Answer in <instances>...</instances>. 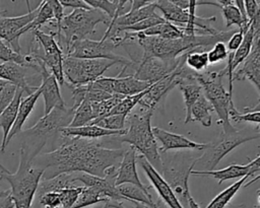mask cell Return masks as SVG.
Returning a JSON list of instances; mask_svg holds the SVG:
<instances>
[{
	"instance_id": "cell-1",
	"label": "cell",
	"mask_w": 260,
	"mask_h": 208,
	"mask_svg": "<svg viewBox=\"0 0 260 208\" xmlns=\"http://www.w3.org/2000/svg\"><path fill=\"white\" fill-rule=\"evenodd\" d=\"M124 151L121 148H106L89 139L60 135L59 146L36 156L32 165L44 170L41 180L63 172H83L105 178L116 172Z\"/></svg>"
},
{
	"instance_id": "cell-2",
	"label": "cell",
	"mask_w": 260,
	"mask_h": 208,
	"mask_svg": "<svg viewBox=\"0 0 260 208\" xmlns=\"http://www.w3.org/2000/svg\"><path fill=\"white\" fill-rule=\"evenodd\" d=\"M235 32L236 30L218 31L214 34L184 36L180 39L171 40L159 37H146L142 32L124 31L123 37L121 36V46L136 39L143 49L142 58L152 57L162 61H174L189 51L213 46L218 42L225 43Z\"/></svg>"
},
{
	"instance_id": "cell-3",
	"label": "cell",
	"mask_w": 260,
	"mask_h": 208,
	"mask_svg": "<svg viewBox=\"0 0 260 208\" xmlns=\"http://www.w3.org/2000/svg\"><path fill=\"white\" fill-rule=\"evenodd\" d=\"M153 111L143 106L137 105L126 117L125 124L129 127L126 132L120 136V142L128 143L139 151L150 165L160 175L161 161L158 152L156 140L151 131V116Z\"/></svg>"
},
{
	"instance_id": "cell-4",
	"label": "cell",
	"mask_w": 260,
	"mask_h": 208,
	"mask_svg": "<svg viewBox=\"0 0 260 208\" xmlns=\"http://www.w3.org/2000/svg\"><path fill=\"white\" fill-rule=\"evenodd\" d=\"M74 110L73 107H67L66 105L56 107L49 114L44 115L32 127L21 131L25 138L20 149L34 160L50 138L60 134V129L69 127Z\"/></svg>"
},
{
	"instance_id": "cell-5",
	"label": "cell",
	"mask_w": 260,
	"mask_h": 208,
	"mask_svg": "<svg viewBox=\"0 0 260 208\" xmlns=\"http://www.w3.org/2000/svg\"><path fill=\"white\" fill-rule=\"evenodd\" d=\"M159 155L161 161V178L174 192L181 205L184 208L188 207V200L191 196L188 187V179L200 154L179 151L174 153L162 152L159 153Z\"/></svg>"
},
{
	"instance_id": "cell-6",
	"label": "cell",
	"mask_w": 260,
	"mask_h": 208,
	"mask_svg": "<svg viewBox=\"0 0 260 208\" xmlns=\"http://www.w3.org/2000/svg\"><path fill=\"white\" fill-rule=\"evenodd\" d=\"M100 22L109 26L111 19L104 12L94 8L74 9L65 15L60 24V36L56 40L63 56L72 43L84 40L88 34L94 33L95 25Z\"/></svg>"
},
{
	"instance_id": "cell-7",
	"label": "cell",
	"mask_w": 260,
	"mask_h": 208,
	"mask_svg": "<svg viewBox=\"0 0 260 208\" xmlns=\"http://www.w3.org/2000/svg\"><path fill=\"white\" fill-rule=\"evenodd\" d=\"M19 164L17 170L13 174L10 171L4 174L5 179L10 185V197L13 201L14 208H31L34 198L43 177L44 170L32 165V160L19 150Z\"/></svg>"
},
{
	"instance_id": "cell-8",
	"label": "cell",
	"mask_w": 260,
	"mask_h": 208,
	"mask_svg": "<svg viewBox=\"0 0 260 208\" xmlns=\"http://www.w3.org/2000/svg\"><path fill=\"white\" fill-rule=\"evenodd\" d=\"M223 73L221 70L214 72L196 73L194 72V78L202 88L204 96L210 102L213 111L218 116L217 123L221 125L222 132H231L236 128L231 124L229 113L236 110L233 96L229 94L228 90L222 84Z\"/></svg>"
},
{
	"instance_id": "cell-9",
	"label": "cell",
	"mask_w": 260,
	"mask_h": 208,
	"mask_svg": "<svg viewBox=\"0 0 260 208\" xmlns=\"http://www.w3.org/2000/svg\"><path fill=\"white\" fill-rule=\"evenodd\" d=\"M260 137V131H247V130H234L231 132H221L220 135L213 139L211 142L206 143L203 153L198 156L194 166L198 165L201 170H214L218 162L232 150L238 146Z\"/></svg>"
},
{
	"instance_id": "cell-10",
	"label": "cell",
	"mask_w": 260,
	"mask_h": 208,
	"mask_svg": "<svg viewBox=\"0 0 260 208\" xmlns=\"http://www.w3.org/2000/svg\"><path fill=\"white\" fill-rule=\"evenodd\" d=\"M115 64L117 63L107 59L63 57L64 80L67 85H84L102 77Z\"/></svg>"
},
{
	"instance_id": "cell-11",
	"label": "cell",
	"mask_w": 260,
	"mask_h": 208,
	"mask_svg": "<svg viewBox=\"0 0 260 208\" xmlns=\"http://www.w3.org/2000/svg\"><path fill=\"white\" fill-rule=\"evenodd\" d=\"M118 48L116 44L110 39H101L93 41L84 39L72 43L63 57H74L80 59H107L122 64L123 69H127L133 65V60L125 58L115 53Z\"/></svg>"
},
{
	"instance_id": "cell-12",
	"label": "cell",
	"mask_w": 260,
	"mask_h": 208,
	"mask_svg": "<svg viewBox=\"0 0 260 208\" xmlns=\"http://www.w3.org/2000/svg\"><path fill=\"white\" fill-rule=\"evenodd\" d=\"M133 65L131 66L135 69L133 76L141 81L154 83L172 73L185 59V54L178 57L174 61H162L157 58H141L139 61H136L134 58Z\"/></svg>"
},
{
	"instance_id": "cell-13",
	"label": "cell",
	"mask_w": 260,
	"mask_h": 208,
	"mask_svg": "<svg viewBox=\"0 0 260 208\" xmlns=\"http://www.w3.org/2000/svg\"><path fill=\"white\" fill-rule=\"evenodd\" d=\"M260 31H255L252 48L248 57L233 72L234 80L248 79L260 92V49H259Z\"/></svg>"
},
{
	"instance_id": "cell-14",
	"label": "cell",
	"mask_w": 260,
	"mask_h": 208,
	"mask_svg": "<svg viewBox=\"0 0 260 208\" xmlns=\"http://www.w3.org/2000/svg\"><path fill=\"white\" fill-rule=\"evenodd\" d=\"M184 66H185V59L172 73L162 77L158 81L152 83L147 88L146 93L142 96L138 105L154 111L155 106L161 99V97H164L171 89H173L175 86L178 85L181 79V73Z\"/></svg>"
},
{
	"instance_id": "cell-15",
	"label": "cell",
	"mask_w": 260,
	"mask_h": 208,
	"mask_svg": "<svg viewBox=\"0 0 260 208\" xmlns=\"http://www.w3.org/2000/svg\"><path fill=\"white\" fill-rule=\"evenodd\" d=\"M39 10V6L34 10H28L27 13L16 17H1L0 18V39L6 41L11 48L20 53L19 45L20 30L34 20Z\"/></svg>"
},
{
	"instance_id": "cell-16",
	"label": "cell",
	"mask_w": 260,
	"mask_h": 208,
	"mask_svg": "<svg viewBox=\"0 0 260 208\" xmlns=\"http://www.w3.org/2000/svg\"><path fill=\"white\" fill-rule=\"evenodd\" d=\"M260 155L258 154L252 161H250L246 165L240 164H231L224 168L218 170H198L192 169L191 175L193 176H209L218 181V185H221L222 182L226 180H233L238 178H243L247 175H250L252 178L259 177L260 171V163H259Z\"/></svg>"
},
{
	"instance_id": "cell-17",
	"label": "cell",
	"mask_w": 260,
	"mask_h": 208,
	"mask_svg": "<svg viewBox=\"0 0 260 208\" xmlns=\"http://www.w3.org/2000/svg\"><path fill=\"white\" fill-rule=\"evenodd\" d=\"M35 59L37 60V62L40 65L39 73L41 76L42 83L39 86V88L41 90V94L44 97V103H45L44 115H47L54 108L64 106L65 102L61 95L59 84H58L56 78L54 77V75L47 69L46 65L40 59H37V58H35Z\"/></svg>"
},
{
	"instance_id": "cell-18",
	"label": "cell",
	"mask_w": 260,
	"mask_h": 208,
	"mask_svg": "<svg viewBox=\"0 0 260 208\" xmlns=\"http://www.w3.org/2000/svg\"><path fill=\"white\" fill-rule=\"evenodd\" d=\"M151 131L154 138L157 139L161 144V148L158 149L159 153L180 149L203 151L206 147V143L194 142L183 135L172 133L158 127H151Z\"/></svg>"
},
{
	"instance_id": "cell-19",
	"label": "cell",
	"mask_w": 260,
	"mask_h": 208,
	"mask_svg": "<svg viewBox=\"0 0 260 208\" xmlns=\"http://www.w3.org/2000/svg\"><path fill=\"white\" fill-rule=\"evenodd\" d=\"M137 160L140 163L141 167L143 168L146 177L149 179L152 186L158 193L159 199L164 202V204L168 208H184L177 199V197L175 196L174 192L164 181L161 176L150 165V163L141 155L137 157Z\"/></svg>"
},
{
	"instance_id": "cell-20",
	"label": "cell",
	"mask_w": 260,
	"mask_h": 208,
	"mask_svg": "<svg viewBox=\"0 0 260 208\" xmlns=\"http://www.w3.org/2000/svg\"><path fill=\"white\" fill-rule=\"evenodd\" d=\"M115 179L116 174L107 176L105 178H99L95 176L78 172L76 177V181L81 182L84 187L93 189L109 202H121L123 198L118 194L116 190Z\"/></svg>"
},
{
	"instance_id": "cell-21",
	"label": "cell",
	"mask_w": 260,
	"mask_h": 208,
	"mask_svg": "<svg viewBox=\"0 0 260 208\" xmlns=\"http://www.w3.org/2000/svg\"><path fill=\"white\" fill-rule=\"evenodd\" d=\"M136 150L130 146L127 150L124 151L120 164L116 171L115 185L119 186L122 184H132L141 189L148 190L150 187H146L141 183L137 170H136Z\"/></svg>"
},
{
	"instance_id": "cell-22",
	"label": "cell",
	"mask_w": 260,
	"mask_h": 208,
	"mask_svg": "<svg viewBox=\"0 0 260 208\" xmlns=\"http://www.w3.org/2000/svg\"><path fill=\"white\" fill-rule=\"evenodd\" d=\"M0 79L16 88H21L28 95L39 88V86L30 85L26 80V67L13 62H3L0 64Z\"/></svg>"
},
{
	"instance_id": "cell-23",
	"label": "cell",
	"mask_w": 260,
	"mask_h": 208,
	"mask_svg": "<svg viewBox=\"0 0 260 208\" xmlns=\"http://www.w3.org/2000/svg\"><path fill=\"white\" fill-rule=\"evenodd\" d=\"M23 92L24 91L21 88H16L15 93L13 95V98L10 100V102L0 113V128L3 131L2 143H1V152L2 153L5 151L6 140H7L8 134L10 132V129L12 128V126L15 122L18 107H19L20 100L22 98Z\"/></svg>"
},
{
	"instance_id": "cell-24",
	"label": "cell",
	"mask_w": 260,
	"mask_h": 208,
	"mask_svg": "<svg viewBox=\"0 0 260 208\" xmlns=\"http://www.w3.org/2000/svg\"><path fill=\"white\" fill-rule=\"evenodd\" d=\"M126 132V129L120 131L107 130L95 125H85L81 127H65L60 129L59 133L65 137H79L84 139H98L108 136H122Z\"/></svg>"
},
{
	"instance_id": "cell-25",
	"label": "cell",
	"mask_w": 260,
	"mask_h": 208,
	"mask_svg": "<svg viewBox=\"0 0 260 208\" xmlns=\"http://www.w3.org/2000/svg\"><path fill=\"white\" fill-rule=\"evenodd\" d=\"M40 95H41V90H40V88H38L34 93L27 95L24 98H21L19 107H18L15 122H14L12 128L10 129V132H9L7 140H6V146L9 144V142L15 135H17L21 132L22 126H23L24 122L26 121V119L28 118V116L30 115V113L32 112L35 105H36L38 98L40 97Z\"/></svg>"
},
{
	"instance_id": "cell-26",
	"label": "cell",
	"mask_w": 260,
	"mask_h": 208,
	"mask_svg": "<svg viewBox=\"0 0 260 208\" xmlns=\"http://www.w3.org/2000/svg\"><path fill=\"white\" fill-rule=\"evenodd\" d=\"M123 71L116 77H114V84H113V91L114 94H121L124 96L134 95L140 93L147 89L152 83L141 81L136 79L133 75L122 77Z\"/></svg>"
},
{
	"instance_id": "cell-27",
	"label": "cell",
	"mask_w": 260,
	"mask_h": 208,
	"mask_svg": "<svg viewBox=\"0 0 260 208\" xmlns=\"http://www.w3.org/2000/svg\"><path fill=\"white\" fill-rule=\"evenodd\" d=\"M213 112V108L207 98L202 94L190 108L189 112L185 116L184 124H188L190 122H199L203 127L211 126V113Z\"/></svg>"
},
{
	"instance_id": "cell-28",
	"label": "cell",
	"mask_w": 260,
	"mask_h": 208,
	"mask_svg": "<svg viewBox=\"0 0 260 208\" xmlns=\"http://www.w3.org/2000/svg\"><path fill=\"white\" fill-rule=\"evenodd\" d=\"M78 172H63L48 180H41L36 192V196L43 195L48 192H58L62 189L74 186Z\"/></svg>"
},
{
	"instance_id": "cell-29",
	"label": "cell",
	"mask_w": 260,
	"mask_h": 208,
	"mask_svg": "<svg viewBox=\"0 0 260 208\" xmlns=\"http://www.w3.org/2000/svg\"><path fill=\"white\" fill-rule=\"evenodd\" d=\"M217 3L221 9L225 27L229 28L233 24H236L239 27V30H242L245 33L250 24L243 18L240 10L235 5V2L233 0H217Z\"/></svg>"
},
{
	"instance_id": "cell-30",
	"label": "cell",
	"mask_w": 260,
	"mask_h": 208,
	"mask_svg": "<svg viewBox=\"0 0 260 208\" xmlns=\"http://www.w3.org/2000/svg\"><path fill=\"white\" fill-rule=\"evenodd\" d=\"M0 60L4 62H13L26 68L30 67L39 72V65L30 55H23L15 52L11 46L2 39H0Z\"/></svg>"
},
{
	"instance_id": "cell-31",
	"label": "cell",
	"mask_w": 260,
	"mask_h": 208,
	"mask_svg": "<svg viewBox=\"0 0 260 208\" xmlns=\"http://www.w3.org/2000/svg\"><path fill=\"white\" fill-rule=\"evenodd\" d=\"M155 6L162 12V17L168 22H175L181 26L188 21V10H183L175 5L172 0H156Z\"/></svg>"
},
{
	"instance_id": "cell-32",
	"label": "cell",
	"mask_w": 260,
	"mask_h": 208,
	"mask_svg": "<svg viewBox=\"0 0 260 208\" xmlns=\"http://www.w3.org/2000/svg\"><path fill=\"white\" fill-rule=\"evenodd\" d=\"M49 23V25L55 27V21H54V12L53 9L49 3V1H42L39 4V10L31 22H29L25 27H23L19 34H23L27 31H34L37 29H40V27L44 24Z\"/></svg>"
},
{
	"instance_id": "cell-33",
	"label": "cell",
	"mask_w": 260,
	"mask_h": 208,
	"mask_svg": "<svg viewBox=\"0 0 260 208\" xmlns=\"http://www.w3.org/2000/svg\"><path fill=\"white\" fill-rule=\"evenodd\" d=\"M250 178H252L250 175H247V176L241 178L239 181H237L236 183H234L233 185H231L230 187L224 189L222 192H220L218 195H216L205 208H225L229 205V203L231 202V200L233 199V197L238 193V191L241 189V187ZM255 178H257V177H255ZM252 179H254V178H252Z\"/></svg>"
},
{
	"instance_id": "cell-34",
	"label": "cell",
	"mask_w": 260,
	"mask_h": 208,
	"mask_svg": "<svg viewBox=\"0 0 260 208\" xmlns=\"http://www.w3.org/2000/svg\"><path fill=\"white\" fill-rule=\"evenodd\" d=\"M87 5L91 8L104 12L111 20L124 14L123 9L128 1H110V0H85Z\"/></svg>"
},
{
	"instance_id": "cell-35",
	"label": "cell",
	"mask_w": 260,
	"mask_h": 208,
	"mask_svg": "<svg viewBox=\"0 0 260 208\" xmlns=\"http://www.w3.org/2000/svg\"><path fill=\"white\" fill-rule=\"evenodd\" d=\"M141 32L146 37H159V38L171 39V40L180 39L184 37V33L180 26H177L168 21L159 23Z\"/></svg>"
},
{
	"instance_id": "cell-36",
	"label": "cell",
	"mask_w": 260,
	"mask_h": 208,
	"mask_svg": "<svg viewBox=\"0 0 260 208\" xmlns=\"http://www.w3.org/2000/svg\"><path fill=\"white\" fill-rule=\"evenodd\" d=\"M73 119L69 127H81L90 124L94 120V115L92 111L91 102L82 99L77 107L74 108Z\"/></svg>"
},
{
	"instance_id": "cell-37",
	"label": "cell",
	"mask_w": 260,
	"mask_h": 208,
	"mask_svg": "<svg viewBox=\"0 0 260 208\" xmlns=\"http://www.w3.org/2000/svg\"><path fill=\"white\" fill-rule=\"evenodd\" d=\"M198 49L185 53V66L193 72L199 73L208 66L207 52L197 51Z\"/></svg>"
},
{
	"instance_id": "cell-38",
	"label": "cell",
	"mask_w": 260,
	"mask_h": 208,
	"mask_svg": "<svg viewBox=\"0 0 260 208\" xmlns=\"http://www.w3.org/2000/svg\"><path fill=\"white\" fill-rule=\"evenodd\" d=\"M100 202L108 203L109 201L107 199H105L104 197H102L93 189L88 188V187H82V190L72 208H83V207L93 205V204H96Z\"/></svg>"
},
{
	"instance_id": "cell-39",
	"label": "cell",
	"mask_w": 260,
	"mask_h": 208,
	"mask_svg": "<svg viewBox=\"0 0 260 208\" xmlns=\"http://www.w3.org/2000/svg\"><path fill=\"white\" fill-rule=\"evenodd\" d=\"M259 105L256 107L255 110H247V113L242 114L237 109L234 111H231L229 113L230 121L232 120L235 123H241V122H248V123H254L257 128H259V122H260V112H259Z\"/></svg>"
},
{
	"instance_id": "cell-40",
	"label": "cell",
	"mask_w": 260,
	"mask_h": 208,
	"mask_svg": "<svg viewBox=\"0 0 260 208\" xmlns=\"http://www.w3.org/2000/svg\"><path fill=\"white\" fill-rule=\"evenodd\" d=\"M81 190H82V187L71 186V187H68V188L58 191L57 193L59 194V197H60L61 207L62 208H72L73 205L75 204Z\"/></svg>"
},
{
	"instance_id": "cell-41",
	"label": "cell",
	"mask_w": 260,
	"mask_h": 208,
	"mask_svg": "<svg viewBox=\"0 0 260 208\" xmlns=\"http://www.w3.org/2000/svg\"><path fill=\"white\" fill-rule=\"evenodd\" d=\"M125 121H126V116L123 115H111L108 116L101 121H99L95 126L102 127L107 130H112V131H120L125 129Z\"/></svg>"
},
{
	"instance_id": "cell-42",
	"label": "cell",
	"mask_w": 260,
	"mask_h": 208,
	"mask_svg": "<svg viewBox=\"0 0 260 208\" xmlns=\"http://www.w3.org/2000/svg\"><path fill=\"white\" fill-rule=\"evenodd\" d=\"M228 49L224 43L218 42L212 46V48L207 52V58L209 64H215L221 62L228 58Z\"/></svg>"
},
{
	"instance_id": "cell-43",
	"label": "cell",
	"mask_w": 260,
	"mask_h": 208,
	"mask_svg": "<svg viewBox=\"0 0 260 208\" xmlns=\"http://www.w3.org/2000/svg\"><path fill=\"white\" fill-rule=\"evenodd\" d=\"M38 198V208H58L61 207L60 197L57 192H48Z\"/></svg>"
},
{
	"instance_id": "cell-44",
	"label": "cell",
	"mask_w": 260,
	"mask_h": 208,
	"mask_svg": "<svg viewBox=\"0 0 260 208\" xmlns=\"http://www.w3.org/2000/svg\"><path fill=\"white\" fill-rule=\"evenodd\" d=\"M244 7L247 19L249 21V24L260 14V5L259 2L256 0H245L244 1Z\"/></svg>"
},
{
	"instance_id": "cell-45",
	"label": "cell",
	"mask_w": 260,
	"mask_h": 208,
	"mask_svg": "<svg viewBox=\"0 0 260 208\" xmlns=\"http://www.w3.org/2000/svg\"><path fill=\"white\" fill-rule=\"evenodd\" d=\"M16 87L11 85V84H7L0 92V113L2 112V110L10 102V100L13 98V95L15 93Z\"/></svg>"
},
{
	"instance_id": "cell-46",
	"label": "cell",
	"mask_w": 260,
	"mask_h": 208,
	"mask_svg": "<svg viewBox=\"0 0 260 208\" xmlns=\"http://www.w3.org/2000/svg\"><path fill=\"white\" fill-rule=\"evenodd\" d=\"M243 39H244V32L242 30L236 31L234 34H232V37L228 40V46H226L228 52L234 53L235 51H237V49L242 44Z\"/></svg>"
},
{
	"instance_id": "cell-47",
	"label": "cell",
	"mask_w": 260,
	"mask_h": 208,
	"mask_svg": "<svg viewBox=\"0 0 260 208\" xmlns=\"http://www.w3.org/2000/svg\"><path fill=\"white\" fill-rule=\"evenodd\" d=\"M62 7H71L74 9H90L85 0H59Z\"/></svg>"
},
{
	"instance_id": "cell-48",
	"label": "cell",
	"mask_w": 260,
	"mask_h": 208,
	"mask_svg": "<svg viewBox=\"0 0 260 208\" xmlns=\"http://www.w3.org/2000/svg\"><path fill=\"white\" fill-rule=\"evenodd\" d=\"M0 208H14L9 190L0 192Z\"/></svg>"
},
{
	"instance_id": "cell-49",
	"label": "cell",
	"mask_w": 260,
	"mask_h": 208,
	"mask_svg": "<svg viewBox=\"0 0 260 208\" xmlns=\"http://www.w3.org/2000/svg\"><path fill=\"white\" fill-rule=\"evenodd\" d=\"M130 2V10L129 11H134L137 9H140L146 5H148L151 1L149 0H131Z\"/></svg>"
},
{
	"instance_id": "cell-50",
	"label": "cell",
	"mask_w": 260,
	"mask_h": 208,
	"mask_svg": "<svg viewBox=\"0 0 260 208\" xmlns=\"http://www.w3.org/2000/svg\"><path fill=\"white\" fill-rule=\"evenodd\" d=\"M188 208H200V206L194 201V199L192 198V196L189 197V200H188Z\"/></svg>"
},
{
	"instance_id": "cell-51",
	"label": "cell",
	"mask_w": 260,
	"mask_h": 208,
	"mask_svg": "<svg viewBox=\"0 0 260 208\" xmlns=\"http://www.w3.org/2000/svg\"><path fill=\"white\" fill-rule=\"evenodd\" d=\"M108 207H111V208H125L123 206L122 202H109Z\"/></svg>"
},
{
	"instance_id": "cell-52",
	"label": "cell",
	"mask_w": 260,
	"mask_h": 208,
	"mask_svg": "<svg viewBox=\"0 0 260 208\" xmlns=\"http://www.w3.org/2000/svg\"><path fill=\"white\" fill-rule=\"evenodd\" d=\"M228 208H246V206L245 205H232V206H229ZM253 208H260V206H259V203H257Z\"/></svg>"
},
{
	"instance_id": "cell-53",
	"label": "cell",
	"mask_w": 260,
	"mask_h": 208,
	"mask_svg": "<svg viewBox=\"0 0 260 208\" xmlns=\"http://www.w3.org/2000/svg\"><path fill=\"white\" fill-rule=\"evenodd\" d=\"M8 84V82H6V81H4V80H2V79H0V91L6 86Z\"/></svg>"
},
{
	"instance_id": "cell-54",
	"label": "cell",
	"mask_w": 260,
	"mask_h": 208,
	"mask_svg": "<svg viewBox=\"0 0 260 208\" xmlns=\"http://www.w3.org/2000/svg\"><path fill=\"white\" fill-rule=\"evenodd\" d=\"M9 172V170H4V169H1L0 168V182L3 180V176H4V174H8ZM1 192V191H0Z\"/></svg>"
},
{
	"instance_id": "cell-55",
	"label": "cell",
	"mask_w": 260,
	"mask_h": 208,
	"mask_svg": "<svg viewBox=\"0 0 260 208\" xmlns=\"http://www.w3.org/2000/svg\"><path fill=\"white\" fill-rule=\"evenodd\" d=\"M131 203L134 205L135 208H146L145 206H143V205H141V204H139V203H137V202H131Z\"/></svg>"
},
{
	"instance_id": "cell-56",
	"label": "cell",
	"mask_w": 260,
	"mask_h": 208,
	"mask_svg": "<svg viewBox=\"0 0 260 208\" xmlns=\"http://www.w3.org/2000/svg\"><path fill=\"white\" fill-rule=\"evenodd\" d=\"M108 203H109V202H108ZM108 203H106V204H105V206H104L103 208H109V207H108Z\"/></svg>"
},
{
	"instance_id": "cell-57",
	"label": "cell",
	"mask_w": 260,
	"mask_h": 208,
	"mask_svg": "<svg viewBox=\"0 0 260 208\" xmlns=\"http://www.w3.org/2000/svg\"><path fill=\"white\" fill-rule=\"evenodd\" d=\"M36 208H38V207H36ZM58 208H62V207H58Z\"/></svg>"
},
{
	"instance_id": "cell-58",
	"label": "cell",
	"mask_w": 260,
	"mask_h": 208,
	"mask_svg": "<svg viewBox=\"0 0 260 208\" xmlns=\"http://www.w3.org/2000/svg\"><path fill=\"white\" fill-rule=\"evenodd\" d=\"M0 18H1V15H0Z\"/></svg>"
}]
</instances>
